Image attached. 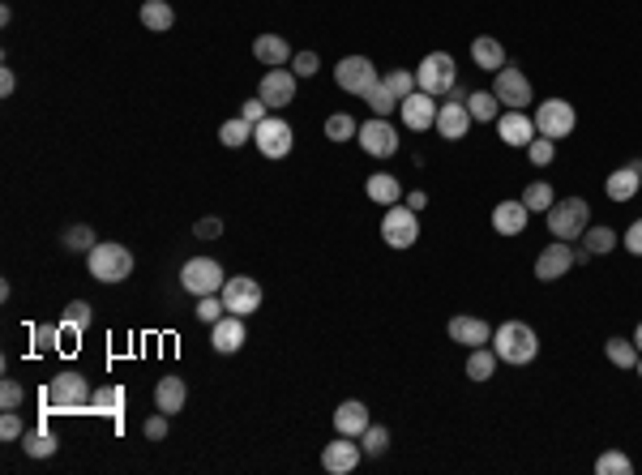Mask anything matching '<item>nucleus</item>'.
<instances>
[{
	"label": "nucleus",
	"instance_id": "obj_12",
	"mask_svg": "<svg viewBox=\"0 0 642 475\" xmlns=\"http://www.w3.org/2000/svg\"><path fill=\"white\" fill-rule=\"evenodd\" d=\"M218 296H223V304H227V313L249 317V313L261 309V283L249 278V275H235V278L223 283V292H218Z\"/></svg>",
	"mask_w": 642,
	"mask_h": 475
},
{
	"label": "nucleus",
	"instance_id": "obj_15",
	"mask_svg": "<svg viewBox=\"0 0 642 475\" xmlns=\"http://www.w3.org/2000/svg\"><path fill=\"white\" fill-rule=\"evenodd\" d=\"M471 129V112H467V95H454L449 103L437 107V133L446 141H463Z\"/></svg>",
	"mask_w": 642,
	"mask_h": 475
},
{
	"label": "nucleus",
	"instance_id": "obj_42",
	"mask_svg": "<svg viewBox=\"0 0 642 475\" xmlns=\"http://www.w3.org/2000/svg\"><path fill=\"white\" fill-rule=\"evenodd\" d=\"M64 249H73V253H90V249H95V227H86V223L69 227V232H64Z\"/></svg>",
	"mask_w": 642,
	"mask_h": 475
},
{
	"label": "nucleus",
	"instance_id": "obj_10",
	"mask_svg": "<svg viewBox=\"0 0 642 475\" xmlns=\"http://www.w3.org/2000/svg\"><path fill=\"white\" fill-rule=\"evenodd\" d=\"M381 240L389 249H411L420 240V218L411 206H389L386 218H381Z\"/></svg>",
	"mask_w": 642,
	"mask_h": 475
},
{
	"label": "nucleus",
	"instance_id": "obj_14",
	"mask_svg": "<svg viewBox=\"0 0 642 475\" xmlns=\"http://www.w3.org/2000/svg\"><path fill=\"white\" fill-rule=\"evenodd\" d=\"M574 270V244L569 240H552L544 253L535 258V278L540 283H557L561 275H569Z\"/></svg>",
	"mask_w": 642,
	"mask_h": 475
},
{
	"label": "nucleus",
	"instance_id": "obj_13",
	"mask_svg": "<svg viewBox=\"0 0 642 475\" xmlns=\"http://www.w3.org/2000/svg\"><path fill=\"white\" fill-rule=\"evenodd\" d=\"M492 95L506 103V107H514V112H526L531 107V81L523 78V69H514V64H506V69H497V81H492Z\"/></svg>",
	"mask_w": 642,
	"mask_h": 475
},
{
	"label": "nucleus",
	"instance_id": "obj_52",
	"mask_svg": "<svg viewBox=\"0 0 642 475\" xmlns=\"http://www.w3.org/2000/svg\"><path fill=\"white\" fill-rule=\"evenodd\" d=\"M266 107H270V103H266L261 95H257V99H249L244 107H240V116L249 120V124H261V120H266Z\"/></svg>",
	"mask_w": 642,
	"mask_h": 475
},
{
	"label": "nucleus",
	"instance_id": "obj_28",
	"mask_svg": "<svg viewBox=\"0 0 642 475\" xmlns=\"http://www.w3.org/2000/svg\"><path fill=\"white\" fill-rule=\"evenodd\" d=\"M471 60L488 69V73H497V69H506V47L492 39V35H480V39L471 43Z\"/></svg>",
	"mask_w": 642,
	"mask_h": 475
},
{
	"label": "nucleus",
	"instance_id": "obj_18",
	"mask_svg": "<svg viewBox=\"0 0 642 475\" xmlns=\"http://www.w3.org/2000/svg\"><path fill=\"white\" fill-rule=\"evenodd\" d=\"M210 343H214V352H218V356H235V352L244 347V317L223 313L210 326Z\"/></svg>",
	"mask_w": 642,
	"mask_h": 475
},
{
	"label": "nucleus",
	"instance_id": "obj_40",
	"mask_svg": "<svg viewBox=\"0 0 642 475\" xmlns=\"http://www.w3.org/2000/svg\"><path fill=\"white\" fill-rule=\"evenodd\" d=\"M355 133H360V124H355L347 112H334V116L326 120V138H330L334 146H338V141H351Z\"/></svg>",
	"mask_w": 642,
	"mask_h": 475
},
{
	"label": "nucleus",
	"instance_id": "obj_29",
	"mask_svg": "<svg viewBox=\"0 0 642 475\" xmlns=\"http://www.w3.org/2000/svg\"><path fill=\"white\" fill-rule=\"evenodd\" d=\"M172 21H175V13L167 0H146V4H141V26H146V30H158V35H163V30H172Z\"/></svg>",
	"mask_w": 642,
	"mask_h": 475
},
{
	"label": "nucleus",
	"instance_id": "obj_16",
	"mask_svg": "<svg viewBox=\"0 0 642 475\" xmlns=\"http://www.w3.org/2000/svg\"><path fill=\"white\" fill-rule=\"evenodd\" d=\"M360 458H364V450H360L351 437L338 433L330 445L321 450V467H326L330 475H347V471H355V467H360Z\"/></svg>",
	"mask_w": 642,
	"mask_h": 475
},
{
	"label": "nucleus",
	"instance_id": "obj_23",
	"mask_svg": "<svg viewBox=\"0 0 642 475\" xmlns=\"http://www.w3.org/2000/svg\"><path fill=\"white\" fill-rule=\"evenodd\" d=\"M638 189H642V163H625V167H617L612 176L603 180V193L612 201H629Z\"/></svg>",
	"mask_w": 642,
	"mask_h": 475
},
{
	"label": "nucleus",
	"instance_id": "obj_44",
	"mask_svg": "<svg viewBox=\"0 0 642 475\" xmlns=\"http://www.w3.org/2000/svg\"><path fill=\"white\" fill-rule=\"evenodd\" d=\"M30 338H35V356H47L60 347V326H35Z\"/></svg>",
	"mask_w": 642,
	"mask_h": 475
},
{
	"label": "nucleus",
	"instance_id": "obj_43",
	"mask_svg": "<svg viewBox=\"0 0 642 475\" xmlns=\"http://www.w3.org/2000/svg\"><path fill=\"white\" fill-rule=\"evenodd\" d=\"M90 304H86V300H73V304H69V313H64V330H69V335H81V330H86V326H90Z\"/></svg>",
	"mask_w": 642,
	"mask_h": 475
},
{
	"label": "nucleus",
	"instance_id": "obj_22",
	"mask_svg": "<svg viewBox=\"0 0 642 475\" xmlns=\"http://www.w3.org/2000/svg\"><path fill=\"white\" fill-rule=\"evenodd\" d=\"M372 420H369V407L360 403V398H347V403H338L334 407V433H343V437H360L364 428H369Z\"/></svg>",
	"mask_w": 642,
	"mask_h": 475
},
{
	"label": "nucleus",
	"instance_id": "obj_21",
	"mask_svg": "<svg viewBox=\"0 0 642 475\" xmlns=\"http://www.w3.org/2000/svg\"><path fill=\"white\" fill-rule=\"evenodd\" d=\"M449 338L463 343V347H488L492 343V330H488L484 317H449Z\"/></svg>",
	"mask_w": 642,
	"mask_h": 475
},
{
	"label": "nucleus",
	"instance_id": "obj_9",
	"mask_svg": "<svg viewBox=\"0 0 642 475\" xmlns=\"http://www.w3.org/2000/svg\"><path fill=\"white\" fill-rule=\"evenodd\" d=\"M292 141H295V133L287 120L266 116L261 124H253V146L261 150V158H287L292 155Z\"/></svg>",
	"mask_w": 642,
	"mask_h": 475
},
{
	"label": "nucleus",
	"instance_id": "obj_1",
	"mask_svg": "<svg viewBox=\"0 0 642 475\" xmlns=\"http://www.w3.org/2000/svg\"><path fill=\"white\" fill-rule=\"evenodd\" d=\"M492 352L506 364H531L540 356V338H535V330L526 321H501L492 330Z\"/></svg>",
	"mask_w": 642,
	"mask_h": 475
},
{
	"label": "nucleus",
	"instance_id": "obj_46",
	"mask_svg": "<svg viewBox=\"0 0 642 475\" xmlns=\"http://www.w3.org/2000/svg\"><path fill=\"white\" fill-rule=\"evenodd\" d=\"M227 313V304H223V296H197V321H206V326H214L218 317Z\"/></svg>",
	"mask_w": 642,
	"mask_h": 475
},
{
	"label": "nucleus",
	"instance_id": "obj_4",
	"mask_svg": "<svg viewBox=\"0 0 642 475\" xmlns=\"http://www.w3.org/2000/svg\"><path fill=\"white\" fill-rule=\"evenodd\" d=\"M591 227V206L583 198H565L548 206V232L557 240H583V232Z\"/></svg>",
	"mask_w": 642,
	"mask_h": 475
},
{
	"label": "nucleus",
	"instance_id": "obj_7",
	"mask_svg": "<svg viewBox=\"0 0 642 475\" xmlns=\"http://www.w3.org/2000/svg\"><path fill=\"white\" fill-rule=\"evenodd\" d=\"M223 283H227V275L214 258H189L180 266V287L193 292V296H218Z\"/></svg>",
	"mask_w": 642,
	"mask_h": 475
},
{
	"label": "nucleus",
	"instance_id": "obj_47",
	"mask_svg": "<svg viewBox=\"0 0 642 475\" xmlns=\"http://www.w3.org/2000/svg\"><path fill=\"white\" fill-rule=\"evenodd\" d=\"M369 107H372V116H389V112H398V99L389 95L386 86H377L369 95Z\"/></svg>",
	"mask_w": 642,
	"mask_h": 475
},
{
	"label": "nucleus",
	"instance_id": "obj_36",
	"mask_svg": "<svg viewBox=\"0 0 642 475\" xmlns=\"http://www.w3.org/2000/svg\"><path fill=\"white\" fill-rule=\"evenodd\" d=\"M360 450H364L369 458L386 454V450H389V428H386V424H369V428L360 433Z\"/></svg>",
	"mask_w": 642,
	"mask_h": 475
},
{
	"label": "nucleus",
	"instance_id": "obj_17",
	"mask_svg": "<svg viewBox=\"0 0 642 475\" xmlns=\"http://www.w3.org/2000/svg\"><path fill=\"white\" fill-rule=\"evenodd\" d=\"M398 112H403V124H407L411 133H424L437 124V99L424 95V90H411L407 99L398 103Z\"/></svg>",
	"mask_w": 642,
	"mask_h": 475
},
{
	"label": "nucleus",
	"instance_id": "obj_38",
	"mask_svg": "<svg viewBox=\"0 0 642 475\" xmlns=\"http://www.w3.org/2000/svg\"><path fill=\"white\" fill-rule=\"evenodd\" d=\"M381 86H386L389 95H394V99L403 103L411 95V90H420V86H415V73H407V69H389L386 78H381Z\"/></svg>",
	"mask_w": 642,
	"mask_h": 475
},
{
	"label": "nucleus",
	"instance_id": "obj_48",
	"mask_svg": "<svg viewBox=\"0 0 642 475\" xmlns=\"http://www.w3.org/2000/svg\"><path fill=\"white\" fill-rule=\"evenodd\" d=\"M317 69H321V56H317V52H295V56H292V73H295V78H312Z\"/></svg>",
	"mask_w": 642,
	"mask_h": 475
},
{
	"label": "nucleus",
	"instance_id": "obj_34",
	"mask_svg": "<svg viewBox=\"0 0 642 475\" xmlns=\"http://www.w3.org/2000/svg\"><path fill=\"white\" fill-rule=\"evenodd\" d=\"M56 437L47 433V428H35V433H21V450H26V458H52L56 454Z\"/></svg>",
	"mask_w": 642,
	"mask_h": 475
},
{
	"label": "nucleus",
	"instance_id": "obj_50",
	"mask_svg": "<svg viewBox=\"0 0 642 475\" xmlns=\"http://www.w3.org/2000/svg\"><path fill=\"white\" fill-rule=\"evenodd\" d=\"M21 433H26V428H21V416L18 411H4V416H0V437H4V441H18Z\"/></svg>",
	"mask_w": 642,
	"mask_h": 475
},
{
	"label": "nucleus",
	"instance_id": "obj_20",
	"mask_svg": "<svg viewBox=\"0 0 642 475\" xmlns=\"http://www.w3.org/2000/svg\"><path fill=\"white\" fill-rule=\"evenodd\" d=\"M535 133H540V129H535V120L526 116V112H514V107H509L506 116H497V138L506 141V146H523L526 150Z\"/></svg>",
	"mask_w": 642,
	"mask_h": 475
},
{
	"label": "nucleus",
	"instance_id": "obj_24",
	"mask_svg": "<svg viewBox=\"0 0 642 475\" xmlns=\"http://www.w3.org/2000/svg\"><path fill=\"white\" fill-rule=\"evenodd\" d=\"M526 218H531V210L523 206V198L518 201H497L492 206V232H501V236H518L526 227Z\"/></svg>",
	"mask_w": 642,
	"mask_h": 475
},
{
	"label": "nucleus",
	"instance_id": "obj_41",
	"mask_svg": "<svg viewBox=\"0 0 642 475\" xmlns=\"http://www.w3.org/2000/svg\"><path fill=\"white\" fill-rule=\"evenodd\" d=\"M595 471H600V475H629V471H634V462H629L621 450H608V454L595 458Z\"/></svg>",
	"mask_w": 642,
	"mask_h": 475
},
{
	"label": "nucleus",
	"instance_id": "obj_55",
	"mask_svg": "<svg viewBox=\"0 0 642 475\" xmlns=\"http://www.w3.org/2000/svg\"><path fill=\"white\" fill-rule=\"evenodd\" d=\"M13 86H18V78H13V69H0V95H4V99L13 95Z\"/></svg>",
	"mask_w": 642,
	"mask_h": 475
},
{
	"label": "nucleus",
	"instance_id": "obj_32",
	"mask_svg": "<svg viewBox=\"0 0 642 475\" xmlns=\"http://www.w3.org/2000/svg\"><path fill=\"white\" fill-rule=\"evenodd\" d=\"M218 141L227 146V150H235V146H244V141H253V124L244 116H232L218 124Z\"/></svg>",
	"mask_w": 642,
	"mask_h": 475
},
{
	"label": "nucleus",
	"instance_id": "obj_26",
	"mask_svg": "<svg viewBox=\"0 0 642 475\" xmlns=\"http://www.w3.org/2000/svg\"><path fill=\"white\" fill-rule=\"evenodd\" d=\"M364 193H369V201H377V206H398V201H403V184L389 176V172H372V176L364 180Z\"/></svg>",
	"mask_w": 642,
	"mask_h": 475
},
{
	"label": "nucleus",
	"instance_id": "obj_35",
	"mask_svg": "<svg viewBox=\"0 0 642 475\" xmlns=\"http://www.w3.org/2000/svg\"><path fill=\"white\" fill-rule=\"evenodd\" d=\"M90 407H95V411H103V416H116L120 420V411H124V390H120V386H98L95 398H90Z\"/></svg>",
	"mask_w": 642,
	"mask_h": 475
},
{
	"label": "nucleus",
	"instance_id": "obj_31",
	"mask_svg": "<svg viewBox=\"0 0 642 475\" xmlns=\"http://www.w3.org/2000/svg\"><path fill=\"white\" fill-rule=\"evenodd\" d=\"M467 112H471V120L488 124V120L501 116V99H497L492 90H475V95H467Z\"/></svg>",
	"mask_w": 642,
	"mask_h": 475
},
{
	"label": "nucleus",
	"instance_id": "obj_56",
	"mask_svg": "<svg viewBox=\"0 0 642 475\" xmlns=\"http://www.w3.org/2000/svg\"><path fill=\"white\" fill-rule=\"evenodd\" d=\"M407 206H411V210H424V206H428V193H420V189H415V193L407 198Z\"/></svg>",
	"mask_w": 642,
	"mask_h": 475
},
{
	"label": "nucleus",
	"instance_id": "obj_30",
	"mask_svg": "<svg viewBox=\"0 0 642 475\" xmlns=\"http://www.w3.org/2000/svg\"><path fill=\"white\" fill-rule=\"evenodd\" d=\"M603 356L612 360L617 369H638V347H634V338H608L603 343Z\"/></svg>",
	"mask_w": 642,
	"mask_h": 475
},
{
	"label": "nucleus",
	"instance_id": "obj_57",
	"mask_svg": "<svg viewBox=\"0 0 642 475\" xmlns=\"http://www.w3.org/2000/svg\"><path fill=\"white\" fill-rule=\"evenodd\" d=\"M634 347L642 352V321H638V330H634Z\"/></svg>",
	"mask_w": 642,
	"mask_h": 475
},
{
	"label": "nucleus",
	"instance_id": "obj_5",
	"mask_svg": "<svg viewBox=\"0 0 642 475\" xmlns=\"http://www.w3.org/2000/svg\"><path fill=\"white\" fill-rule=\"evenodd\" d=\"M454 81H458V69H454V56L449 52H428L420 60V69H415V86L424 90V95H449L454 90Z\"/></svg>",
	"mask_w": 642,
	"mask_h": 475
},
{
	"label": "nucleus",
	"instance_id": "obj_6",
	"mask_svg": "<svg viewBox=\"0 0 642 475\" xmlns=\"http://www.w3.org/2000/svg\"><path fill=\"white\" fill-rule=\"evenodd\" d=\"M334 81H338L347 95H360V99H369L372 90L381 86L377 64H372L369 56H343L338 64H334Z\"/></svg>",
	"mask_w": 642,
	"mask_h": 475
},
{
	"label": "nucleus",
	"instance_id": "obj_39",
	"mask_svg": "<svg viewBox=\"0 0 642 475\" xmlns=\"http://www.w3.org/2000/svg\"><path fill=\"white\" fill-rule=\"evenodd\" d=\"M583 244L591 249V253H612V249L621 244V236H617L612 227H586V232H583Z\"/></svg>",
	"mask_w": 642,
	"mask_h": 475
},
{
	"label": "nucleus",
	"instance_id": "obj_49",
	"mask_svg": "<svg viewBox=\"0 0 642 475\" xmlns=\"http://www.w3.org/2000/svg\"><path fill=\"white\" fill-rule=\"evenodd\" d=\"M21 398H26V394H21L18 381H4V386H0V407H4V411H18Z\"/></svg>",
	"mask_w": 642,
	"mask_h": 475
},
{
	"label": "nucleus",
	"instance_id": "obj_53",
	"mask_svg": "<svg viewBox=\"0 0 642 475\" xmlns=\"http://www.w3.org/2000/svg\"><path fill=\"white\" fill-rule=\"evenodd\" d=\"M621 244L634 253V258H642V218H638V223H629V232L621 236Z\"/></svg>",
	"mask_w": 642,
	"mask_h": 475
},
{
	"label": "nucleus",
	"instance_id": "obj_8",
	"mask_svg": "<svg viewBox=\"0 0 642 475\" xmlns=\"http://www.w3.org/2000/svg\"><path fill=\"white\" fill-rule=\"evenodd\" d=\"M574 124H578V112H574V103H565V99H544L540 103V112H535V129H540V138L561 141V138L574 133Z\"/></svg>",
	"mask_w": 642,
	"mask_h": 475
},
{
	"label": "nucleus",
	"instance_id": "obj_11",
	"mask_svg": "<svg viewBox=\"0 0 642 475\" xmlns=\"http://www.w3.org/2000/svg\"><path fill=\"white\" fill-rule=\"evenodd\" d=\"M355 141H360V146H364V155H372V158L398 155V129H394L386 116L364 120V124H360V133H355Z\"/></svg>",
	"mask_w": 642,
	"mask_h": 475
},
{
	"label": "nucleus",
	"instance_id": "obj_54",
	"mask_svg": "<svg viewBox=\"0 0 642 475\" xmlns=\"http://www.w3.org/2000/svg\"><path fill=\"white\" fill-rule=\"evenodd\" d=\"M146 437H150V441H163V437H167V416H163V411L146 420Z\"/></svg>",
	"mask_w": 642,
	"mask_h": 475
},
{
	"label": "nucleus",
	"instance_id": "obj_37",
	"mask_svg": "<svg viewBox=\"0 0 642 475\" xmlns=\"http://www.w3.org/2000/svg\"><path fill=\"white\" fill-rule=\"evenodd\" d=\"M557 201V193H552V184H544V180H535V184H526V193H523V206L531 210V215H540L544 210L548 215V206Z\"/></svg>",
	"mask_w": 642,
	"mask_h": 475
},
{
	"label": "nucleus",
	"instance_id": "obj_58",
	"mask_svg": "<svg viewBox=\"0 0 642 475\" xmlns=\"http://www.w3.org/2000/svg\"><path fill=\"white\" fill-rule=\"evenodd\" d=\"M638 377H642V356H638Z\"/></svg>",
	"mask_w": 642,
	"mask_h": 475
},
{
	"label": "nucleus",
	"instance_id": "obj_51",
	"mask_svg": "<svg viewBox=\"0 0 642 475\" xmlns=\"http://www.w3.org/2000/svg\"><path fill=\"white\" fill-rule=\"evenodd\" d=\"M193 236L197 240H218V236H223V223H218V218H197Z\"/></svg>",
	"mask_w": 642,
	"mask_h": 475
},
{
	"label": "nucleus",
	"instance_id": "obj_27",
	"mask_svg": "<svg viewBox=\"0 0 642 475\" xmlns=\"http://www.w3.org/2000/svg\"><path fill=\"white\" fill-rule=\"evenodd\" d=\"M253 56L266 64V69H278V64H287L292 60V47L283 35H257L253 39Z\"/></svg>",
	"mask_w": 642,
	"mask_h": 475
},
{
	"label": "nucleus",
	"instance_id": "obj_3",
	"mask_svg": "<svg viewBox=\"0 0 642 475\" xmlns=\"http://www.w3.org/2000/svg\"><path fill=\"white\" fill-rule=\"evenodd\" d=\"M86 266H90V278H98V283H124L133 275V253L116 240H103L86 253Z\"/></svg>",
	"mask_w": 642,
	"mask_h": 475
},
{
	"label": "nucleus",
	"instance_id": "obj_2",
	"mask_svg": "<svg viewBox=\"0 0 642 475\" xmlns=\"http://www.w3.org/2000/svg\"><path fill=\"white\" fill-rule=\"evenodd\" d=\"M90 398H95L90 381L69 369V373H56L52 381H47L43 407H47V411H81V407H90Z\"/></svg>",
	"mask_w": 642,
	"mask_h": 475
},
{
	"label": "nucleus",
	"instance_id": "obj_19",
	"mask_svg": "<svg viewBox=\"0 0 642 475\" xmlns=\"http://www.w3.org/2000/svg\"><path fill=\"white\" fill-rule=\"evenodd\" d=\"M257 95L270 103V107H287V103L295 99V73H292V69H283V64H278V69H266V73H261V90H257Z\"/></svg>",
	"mask_w": 642,
	"mask_h": 475
},
{
	"label": "nucleus",
	"instance_id": "obj_45",
	"mask_svg": "<svg viewBox=\"0 0 642 475\" xmlns=\"http://www.w3.org/2000/svg\"><path fill=\"white\" fill-rule=\"evenodd\" d=\"M552 155H557V141L552 138H531V146H526V158H531L535 167H548Z\"/></svg>",
	"mask_w": 642,
	"mask_h": 475
},
{
	"label": "nucleus",
	"instance_id": "obj_25",
	"mask_svg": "<svg viewBox=\"0 0 642 475\" xmlns=\"http://www.w3.org/2000/svg\"><path fill=\"white\" fill-rule=\"evenodd\" d=\"M184 398H189V386H184V377H163L155 386V407L163 416H175L180 407H184Z\"/></svg>",
	"mask_w": 642,
	"mask_h": 475
},
{
	"label": "nucleus",
	"instance_id": "obj_33",
	"mask_svg": "<svg viewBox=\"0 0 642 475\" xmlns=\"http://www.w3.org/2000/svg\"><path fill=\"white\" fill-rule=\"evenodd\" d=\"M492 373H497V352H492V347H471V356H467L471 381H488Z\"/></svg>",
	"mask_w": 642,
	"mask_h": 475
}]
</instances>
